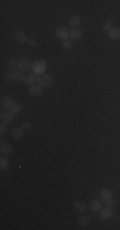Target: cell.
Listing matches in <instances>:
<instances>
[{
    "instance_id": "6da1fadb",
    "label": "cell",
    "mask_w": 120,
    "mask_h": 230,
    "mask_svg": "<svg viewBox=\"0 0 120 230\" xmlns=\"http://www.w3.org/2000/svg\"><path fill=\"white\" fill-rule=\"evenodd\" d=\"M37 83L41 87H50L54 83V78L50 74H41V75H38Z\"/></svg>"
},
{
    "instance_id": "7a4b0ae2",
    "label": "cell",
    "mask_w": 120,
    "mask_h": 230,
    "mask_svg": "<svg viewBox=\"0 0 120 230\" xmlns=\"http://www.w3.org/2000/svg\"><path fill=\"white\" fill-rule=\"evenodd\" d=\"M55 36L57 37V38H60V40H67V38L69 37V33H70V31L68 30V27H65V26H59L56 30H55Z\"/></svg>"
},
{
    "instance_id": "3957f363",
    "label": "cell",
    "mask_w": 120,
    "mask_h": 230,
    "mask_svg": "<svg viewBox=\"0 0 120 230\" xmlns=\"http://www.w3.org/2000/svg\"><path fill=\"white\" fill-rule=\"evenodd\" d=\"M47 68V64L45 60H36L32 64V69L35 72V74H42Z\"/></svg>"
},
{
    "instance_id": "277c9868",
    "label": "cell",
    "mask_w": 120,
    "mask_h": 230,
    "mask_svg": "<svg viewBox=\"0 0 120 230\" xmlns=\"http://www.w3.org/2000/svg\"><path fill=\"white\" fill-rule=\"evenodd\" d=\"M28 92L31 96H33V97H37V96H41L44 93V87L38 86V85H33L28 88Z\"/></svg>"
},
{
    "instance_id": "5b68a950",
    "label": "cell",
    "mask_w": 120,
    "mask_h": 230,
    "mask_svg": "<svg viewBox=\"0 0 120 230\" xmlns=\"http://www.w3.org/2000/svg\"><path fill=\"white\" fill-rule=\"evenodd\" d=\"M13 117H14V114H13L10 110H8L7 112H2V114H0V118H2V123H4V124L12 123V122H13Z\"/></svg>"
},
{
    "instance_id": "8992f818",
    "label": "cell",
    "mask_w": 120,
    "mask_h": 230,
    "mask_svg": "<svg viewBox=\"0 0 120 230\" xmlns=\"http://www.w3.org/2000/svg\"><path fill=\"white\" fill-rule=\"evenodd\" d=\"M111 217H112V210L110 207L101 208V211H100V219H101V220H107V219H111Z\"/></svg>"
},
{
    "instance_id": "52a82bcc",
    "label": "cell",
    "mask_w": 120,
    "mask_h": 230,
    "mask_svg": "<svg viewBox=\"0 0 120 230\" xmlns=\"http://www.w3.org/2000/svg\"><path fill=\"white\" fill-rule=\"evenodd\" d=\"M31 67H32V64L30 63L28 59H19V60H18V69L21 70V72L28 70Z\"/></svg>"
},
{
    "instance_id": "ba28073f",
    "label": "cell",
    "mask_w": 120,
    "mask_h": 230,
    "mask_svg": "<svg viewBox=\"0 0 120 230\" xmlns=\"http://www.w3.org/2000/svg\"><path fill=\"white\" fill-rule=\"evenodd\" d=\"M14 105H15V102H14V100H13L12 97H8V96H5V97L2 99V106H3L4 109L10 110Z\"/></svg>"
},
{
    "instance_id": "9c48e42d",
    "label": "cell",
    "mask_w": 120,
    "mask_h": 230,
    "mask_svg": "<svg viewBox=\"0 0 120 230\" xmlns=\"http://www.w3.org/2000/svg\"><path fill=\"white\" fill-rule=\"evenodd\" d=\"M69 37L72 38L73 41H78L79 38L82 37V30L81 28H73V30H70V33H69Z\"/></svg>"
},
{
    "instance_id": "30bf717a",
    "label": "cell",
    "mask_w": 120,
    "mask_h": 230,
    "mask_svg": "<svg viewBox=\"0 0 120 230\" xmlns=\"http://www.w3.org/2000/svg\"><path fill=\"white\" fill-rule=\"evenodd\" d=\"M73 207H74L75 211H78V212H85V211H86V203H85L83 201H78V200H75V201L73 202Z\"/></svg>"
},
{
    "instance_id": "8fae6325",
    "label": "cell",
    "mask_w": 120,
    "mask_h": 230,
    "mask_svg": "<svg viewBox=\"0 0 120 230\" xmlns=\"http://www.w3.org/2000/svg\"><path fill=\"white\" fill-rule=\"evenodd\" d=\"M12 77H13V81H15V82H23V81H26L25 74L22 72H18V70L12 72Z\"/></svg>"
},
{
    "instance_id": "7c38bea8",
    "label": "cell",
    "mask_w": 120,
    "mask_h": 230,
    "mask_svg": "<svg viewBox=\"0 0 120 230\" xmlns=\"http://www.w3.org/2000/svg\"><path fill=\"white\" fill-rule=\"evenodd\" d=\"M100 196H101V198L105 202L112 200V193H111V190H109V189H101V192H100Z\"/></svg>"
},
{
    "instance_id": "4fadbf2b",
    "label": "cell",
    "mask_w": 120,
    "mask_h": 230,
    "mask_svg": "<svg viewBox=\"0 0 120 230\" xmlns=\"http://www.w3.org/2000/svg\"><path fill=\"white\" fill-rule=\"evenodd\" d=\"M7 68L12 72H14L17 68H18V59H15V58H10V59L7 62Z\"/></svg>"
},
{
    "instance_id": "5bb4252c",
    "label": "cell",
    "mask_w": 120,
    "mask_h": 230,
    "mask_svg": "<svg viewBox=\"0 0 120 230\" xmlns=\"http://www.w3.org/2000/svg\"><path fill=\"white\" fill-rule=\"evenodd\" d=\"M68 23H69V26L77 28V26H79V23H81V17H78V15H72V17L68 19Z\"/></svg>"
},
{
    "instance_id": "9a60e30c",
    "label": "cell",
    "mask_w": 120,
    "mask_h": 230,
    "mask_svg": "<svg viewBox=\"0 0 120 230\" xmlns=\"http://www.w3.org/2000/svg\"><path fill=\"white\" fill-rule=\"evenodd\" d=\"M107 35L111 40H120V28H111Z\"/></svg>"
},
{
    "instance_id": "2e32d148",
    "label": "cell",
    "mask_w": 120,
    "mask_h": 230,
    "mask_svg": "<svg viewBox=\"0 0 120 230\" xmlns=\"http://www.w3.org/2000/svg\"><path fill=\"white\" fill-rule=\"evenodd\" d=\"M101 202L100 201H96V200H93V201H91L90 202V208L93 211V212H98V211H101Z\"/></svg>"
},
{
    "instance_id": "e0dca14e",
    "label": "cell",
    "mask_w": 120,
    "mask_h": 230,
    "mask_svg": "<svg viewBox=\"0 0 120 230\" xmlns=\"http://www.w3.org/2000/svg\"><path fill=\"white\" fill-rule=\"evenodd\" d=\"M12 136L14 140H21L22 136H23V128H18L15 127L13 130H12Z\"/></svg>"
},
{
    "instance_id": "ac0fdd59",
    "label": "cell",
    "mask_w": 120,
    "mask_h": 230,
    "mask_svg": "<svg viewBox=\"0 0 120 230\" xmlns=\"http://www.w3.org/2000/svg\"><path fill=\"white\" fill-rule=\"evenodd\" d=\"M15 40L18 41V42H21V44H23V42H27V40H28V37L22 32V31H17L15 32Z\"/></svg>"
},
{
    "instance_id": "d6986e66",
    "label": "cell",
    "mask_w": 120,
    "mask_h": 230,
    "mask_svg": "<svg viewBox=\"0 0 120 230\" xmlns=\"http://www.w3.org/2000/svg\"><path fill=\"white\" fill-rule=\"evenodd\" d=\"M77 222L79 224V225H82V226H87V225H90L91 224V219L90 217H87V216H79L78 219H77Z\"/></svg>"
},
{
    "instance_id": "ffe728a7",
    "label": "cell",
    "mask_w": 120,
    "mask_h": 230,
    "mask_svg": "<svg viewBox=\"0 0 120 230\" xmlns=\"http://www.w3.org/2000/svg\"><path fill=\"white\" fill-rule=\"evenodd\" d=\"M37 78H38V77H37L36 74H30L28 77H26V81H25V82H26L27 85H30V87H31V86H33L35 83H37Z\"/></svg>"
},
{
    "instance_id": "44dd1931",
    "label": "cell",
    "mask_w": 120,
    "mask_h": 230,
    "mask_svg": "<svg viewBox=\"0 0 120 230\" xmlns=\"http://www.w3.org/2000/svg\"><path fill=\"white\" fill-rule=\"evenodd\" d=\"M0 150H2V153L3 155H9V153L12 152V145L9 143H2V147H0Z\"/></svg>"
},
{
    "instance_id": "7402d4cb",
    "label": "cell",
    "mask_w": 120,
    "mask_h": 230,
    "mask_svg": "<svg viewBox=\"0 0 120 230\" xmlns=\"http://www.w3.org/2000/svg\"><path fill=\"white\" fill-rule=\"evenodd\" d=\"M8 166H9V160H8V157H2V159H0V167H2V170L8 169Z\"/></svg>"
},
{
    "instance_id": "603a6c76",
    "label": "cell",
    "mask_w": 120,
    "mask_h": 230,
    "mask_svg": "<svg viewBox=\"0 0 120 230\" xmlns=\"http://www.w3.org/2000/svg\"><path fill=\"white\" fill-rule=\"evenodd\" d=\"M10 111H12L14 115L18 114V112H21V111H22V105H21V104H15V105L10 109Z\"/></svg>"
},
{
    "instance_id": "cb8c5ba5",
    "label": "cell",
    "mask_w": 120,
    "mask_h": 230,
    "mask_svg": "<svg viewBox=\"0 0 120 230\" xmlns=\"http://www.w3.org/2000/svg\"><path fill=\"white\" fill-rule=\"evenodd\" d=\"M111 27H112V23L110 22V21H106V22H104V25H102V30H105V31H110L111 30Z\"/></svg>"
},
{
    "instance_id": "d4e9b609",
    "label": "cell",
    "mask_w": 120,
    "mask_h": 230,
    "mask_svg": "<svg viewBox=\"0 0 120 230\" xmlns=\"http://www.w3.org/2000/svg\"><path fill=\"white\" fill-rule=\"evenodd\" d=\"M73 46H74V45H73V42H72V41H68V40H65V41L63 42V47H64V49L72 50V49H73Z\"/></svg>"
},
{
    "instance_id": "484cf974",
    "label": "cell",
    "mask_w": 120,
    "mask_h": 230,
    "mask_svg": "<svg viewBox=\"0 0 120 230\" xmlns=\"http://www.w3.org/2000/svg\"><path fill=\"white\" fill-rule=\"evenodd\" d=\"M4 81H5V82H10V81H13L12 72H9V73H7V74L4 75Z\"/></svg>"
},
{
    "instance_id": "4316f807",
    "label": "cell",
    "mask_w": 120,
    "mask_h": 230,
    "mask_svg": "<svg viewBox=\"0 0 120 230\" xmlns=\"http://www.w3.org/2000/svg\"><path fill=\"white\" fill-rule=\"evenodd\" d=\"M27 44H28L30 46H35V45H36V40H35V38H32V37H28Z\"/></svg>"
},
{
    "instance_id": "83f0119b",
    "label": "cell",
    "mask_w": 120,
    "mask_h": 230,
    "mask_svg": "<svg viewBox=\"0 0 120 230\" xmlns=\"http://www.w3.org/2000/svg\"><path fill=\"white\" fill-rule=\"evenodd\" d=\"M5 132H7V124L2 123V125H0V133H2V134H4Z\"/></svg>"
},
{
    "instance_id": "f1b7e54d",
    "label": "cell",
    "mask_w": 120,
    "mask_h": 230,
    "mask_svg": "<svg viewBox=\"0 0 120 230\" xmlns=\"http://www.w3.org/2000/svg\"><path fill=\"white\" fill-rule=\"evenodd\" d=\"M22 128H23V129H30V128H31V123H30V122H25V123L22 124Z\"/></svg>"
}]
</instances>
